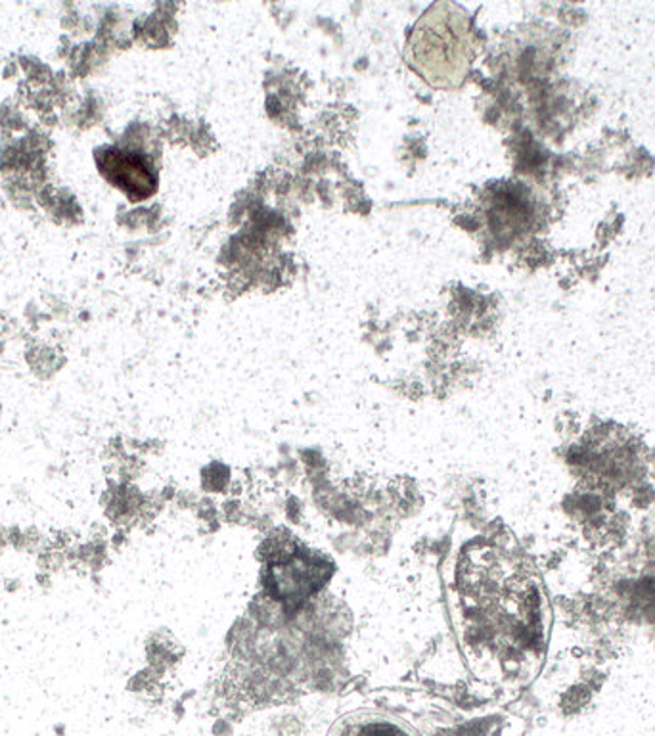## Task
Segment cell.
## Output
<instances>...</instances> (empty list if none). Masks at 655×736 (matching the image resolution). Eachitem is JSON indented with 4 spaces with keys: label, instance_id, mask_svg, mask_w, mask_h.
Returning a JSON list of instances; mask_svg holds the SVG:
<instances>
[{
    "label": "cell",
    "instance_id": "6da1fadb",
    "mask_svg": "<svg viewBox=\"0 0 655 736\" xmlns=\"http://www.w3.org/2000/svg\"><path fill=\"white\" fill-rule=\"evenodd\" d=\"M450 625L479 681L525 683L544 657L548 608L533 568L487 539L454 547L443 566Z\"/></svg>",
    "mask_w": 655,
    "mask_h": 736
},
{
    "label": "cell",
    "instance_id": "7a4b0ae2",
    "mask_svg": "<svg viewBox=\"0 0 655 736\" xmlns=\"http://www.w3.org/2000/svg\"><path fill=\"white\" fill-rule=\"evenodd\" d=\"M474 58V33L460 8L439 2L414 25L406 60L432 87L454 88L460 85Z\"/></svg>",
    "mask_w": 655,
    "mask_h": 736
},
{
    "label": "cell",
    "instance_id": "3957f363",
    "mask_svg": "<svg viewBox=\"0 0 655 736\" xmlns=\"http://www.w3.org/2000/svg\"><path fill=\"white\" fill-rule=\"evenodd\" d=\"M104 179L123 190L132 202L150 198L158 188V175L138 152L125 150L119 146H102L94 152Z\"/></svg>",
    "mask_w": 655,
    "mask_h": 736
},
{
    "label": "cell",
    "instance_id": "277c9868",
    "mask_svg": "<svg viewBox=\"0 0 655 736\" xmlns=\"http://www.w3.org/2000/svg\"><path fill=\"white\" fill-rule=\"evenodd\" d=\"M328 736H422L412 725L401 721L395 715L357 709L338 717L330 727Z\"/></svg>",
    "mask_w": 655,
    "mask_h": 736
},
{
    "label": "cell",
    "instance_id": "5b68a950",
    "mask_svg": "<svg viewBox=\"0 0 655 736\" xmlns=\"http://www.w3.org/2000/svg\"><path fill=\"white\" fill-rule=\"evenodd\" d=\"M36 581H39V585H41L43 589H48V587H50V573L39 571V573H36Z\"/></svg>",
    "mask_w": 655,
    "mask_h": 736
},
{
    "label": "cell",
    "instance_id": "8992f818",
    "mask_svg": "<svg viewBox=\"0 0 655 736\" xmlns=\"http://www.w3.org/2000/svg\"><path fill=\"white\" fill-rule=\"evenodd\" d=\"M18 589H20V581H18V579H15V581H12V579H8V581H6V591L8 592H14V591H18Z\"/></svg>",
    "mask_w": 655,
    "mask_h": 736
},
{
    "label": "cell",
    "instance_id": "52a82bcc",
    "mask_svg": "<svg viewBox=\"0 0 655 736\" xmlns=\"http://www.w3.org/2000/svg\"><path fill=\"white\" fill-rule=\"evenodd\" d=\"M54 730H56V735H58V736H64L65 727H60V725H56V727H54Z\"/></svg>",
    "mask_w": 655,
    "mask_h": 736
}]
</instances>
